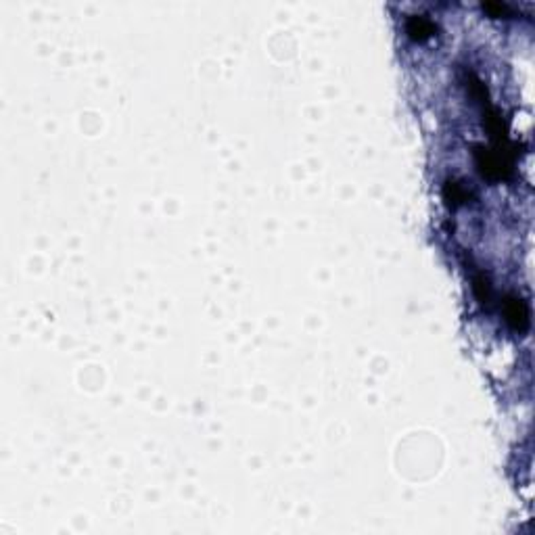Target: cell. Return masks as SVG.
Returning a JSON list of instances; mask_svg holds the SVG:
<instances>
[{
	"mask_svg": "<svg viewBox=\"0 0 535 535\" xmlns=\"http://www.w3.org/2000/svg\"><path fill=\"white\" fill-rule=\"evenodd\" d=\"M506 320L518 331L527 329V325H529V309H527V305L521 299H516V297H508V301H506Z\"/></svg>",
	"mask_w": 535,
	"mask_h": 535,
	"instance_id": "cell-1",
	"label": "cell"
}]
</instances>
